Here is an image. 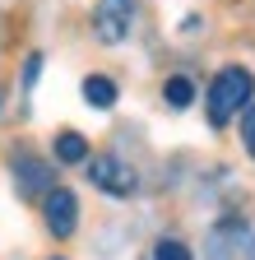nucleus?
I'll use <instances>...</instances> for the list:
<instances>
[{"instance_id": "nucleus-8", "label": "nucleus", "mask_w": 255, "mask_h": 260, "mask_svg": "<svg viewBox=\"0 0 255 260\" xmlns=\"http://www.w3.org/2000/svg\"><path fill=\"white\" fill-rule=\"evenodd\" d=\"M163 98H167V107H190V103H195V84H190L186 75H172L167 84H163Z\"/></svg>"}, {"instance_id": "nucleus-2", "label": "nucleus", "mask_w": 255, "mask_h": 260, "mask_svg": "<svg viewBox=\"0 0 255 260\" xmlns=\"http://www.w3.org/2000/svg\"><path fill=\"white\" fill-rule=\"evenodd\" d=\"M135 28V0H98V10H93V32H98V42L116 47L130 38Z\"/></svg>"}, {"instance_id": "nucleus-11", "label": "nucleus", "mask_w": 255, "mask_h": 260, "mask_svg": "<svg viewBox=\"0 0 255 260\" xmlns=\"http://www.w3.org/2000/svg\"><path fill=\"white\" fill-rule=\"evenodd\" d=\"M38 70H42V56H28V70H23V84L33 88V79H38Z\"/></svg>"}, {"instance_id": "nucleus-7", "label": "nucleus", "mask_w": 255, "mask_h": 260, "mask_svg": "<svg viewBox=\"0 0 255 260\" xmlns=\"http://www.w3.org/2000/svg\"><path fill=\"white\" fill-rule=\"evenodd\" d=\"M56 158L65 162V168H79V162H88V140L75 135V130H60V135H56Z\"/></svg>"}, {"instance_id": "nucleus-9", "label": "nucleus", "mask_w": 255, "mask_h": 260, "mask_svg": "<svg viewBox=\"0 0 255 260\" xmlns=\"http://www.w3.org/2000/svg\"><path fill=\"white\" fill-rule=\"evenodd\" d=\"M153 260H190V246L176 242V237H163V242L153 246Z\"/></svg>"}, {"instance_id": "nucleus-3", "label": "nucleus", "mask_w": 255, "mask_h": 260, "mask_svg": "<svg viewBox=\"0 0 255 260\" xmlns=\"http://www.w3.org/2000/svg\"><path fill=\"white\" fill-rule=\"evenodd\" d=\"M88 181L98 190H107V195H135V186H139L135 168L121 162V158H112V153H102V158L88 153Z\"/></svg>"}, {"instance_id": "nucleus-4", "label": "nucleus", "mask_w": 255, "mask_h": 260, "mask_svg": "<svg viewBox=\"0 0 255 260\" xmlns=\"http://www.w3.org/2000/svg\"><path fill=\"white\" fill-rule=\"evenodd\" d=\"M42 218L51 228V237H70L75 228H79V200H75V190L65 186H51L42 195Z\"/></svg>"}, {"instance_id": "nucleus-1", "label": "nucleus", "mask_w": 255, "mask_h": 260, "mask_svg": "<svg viewBox=\"0 0 255 260\" xmlns=\"http://www.w3.org/2000/svg\"><path fill=\"white\" fill-rule=\"evenodd\" d=\"M250 93H255V79L241 70V65H228V70H218L209 93H204V107H209V125L223 130L232 116H241V107L250 103Z\"/></svg>"}, {"instance_id": "nucleus-5", "label": "nucleus", "mask_w": 255, "mask_h": 260, "mask_svg": "<svg viewBox=\"0 0 255 260\" xmlns=\"http://www.w3.org/2000/svg\"><path fill=\"white\" fill-rule=\"evenodd\" d=\"M14 177H19V190H28V195H47L51 190V168H42L38 158H19Z\"/></svg>"}, {"instance_id": "nucleus-10", "label": "nucleus", "mask_w": 255, "mask_h": 260, "mask_svg": "<svg viewBox=\"0 0 255 260\" xmlns=\"http://www.w3.org/2000/svg\"><path fill=\"white\" fill-rule=\"evenodd\" d=\"M241 140H246V149L255 153V107H250V103L241 107Z\"/></svg>"}, {"instance_id": "nucleus-6", "label": "nucleus", "mask_w": 255, "mask_h": 260, "mask_svg": "<svg viewBox=\"0 0 255 260\" xmlns=\"http://www.w3.org/2000/svg\"><path fill=\"white\" fill-rule=\"evenodd\" d=\"M84 103L98 107V112L116 107V84H112L107 75H88V79H84Z\"/></svg>"}]
</instances>
